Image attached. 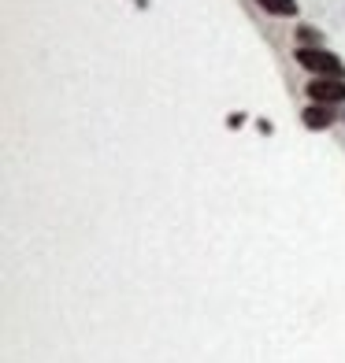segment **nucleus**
<instances>
[{
    "mask_svg": "<svg viewBox=\"0 0 345 363\" xmlns=\"http://www.w3.org/2000/svg\"><path fill=\"white\" fill-rule=\"evenodd\" d=\"M297 63L305 71H312L316 78H341V60L334 52H327V48H297Z\"/></svg>",
    "mask_w": 345,
    "mask_h": 363,
    "instance_id": "nucleus-1",
    "label": "nucleus"
},
{
    "mask_svg": "<svg viewBox=\"0 0 345 363\" xmlns=\"http://www.w3.org/2000/svg\"><path fill=\"white\" fill-rule=\"evenodd\" d=\"M305 93L312 96V104H341L345 101V82L341 78H312Z\"/></svg>",
    "mask_w": 345,
    "mask_h": 363,
    "instance_id": "nucleus-2",
    "label": "nucleus"
},
{
    "mask_svg": "<svg viewBox=\"0 0 345 363\" xmlns=\"http://www.w3.org/2000/svg\"><path fill=\"white\" fill-rule=\"evenodd\" d=\"M301 123H305L308 130H331L338 119H334L331 104H312V108H305V111H301Z\"/></svg>",
    "mask_w": 345,
    "mask_h": 363,
    "instance_id": "nucleus-3",
    "label": "nucleus"
},
{
    "mask_svg": "<svg viewBox=\"0 0 345 363\" xmlns=\"http://www.w3.org/2000/svg\"><path fill=\"white\" fill-rule=\"evenodd\" d=\"M268 15H297V4L293 0H256Z\"/></svg>",
    "mask_w": 345,
    "mask_h": 363,
    "instance_id": "nucleus-4",
    "label": "nucleus"
},
{
    "mask_svg": "<svg viewBox=\"0 0 345 363\" xmlns=\"http://www.w3.org/2000/svg\"><path fill=\"white\" fill-rule=\"evenodd\" d=\"M297 38H301V48H319V30L301 26V30H297Z\"/></svg>",
    "mask_w": 345,
    "mask_h": 363,
    "instance_id": "nucleus-5",
    "label": "nucleus"
}]
</instances>
